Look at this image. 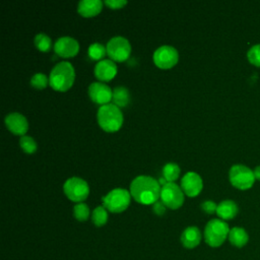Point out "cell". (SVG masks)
Returning a JSON list of instances; mask_svg holds the SVG:
<instances>
[{
  "mask_svg": "<svg viewBox=\"0 0 260 260\" xmlns=\"http://www.w3.org/2000/svg\"><path fill=\"white\" fill-rule=\"evenodd\" d=\"M159 183L150 176H138L130 184L131 196L141 204H153L160 196Z\"/></svg>",
  "mask_w": 260,
  "mask_h": 260,
  "instance_id": "cell-1",
  "label": "cell"
},
{
  "mask_svg": "<svg viewBox=\"0 0 260 260\" xmlns=\"http://www.w3.org/2000/svg\"><path fill=\"white\" fill-rule=\"evenodd\" d=\"M75 79V70L73 65L68 61L57 63L51 70L49 81L53 89L58 91L68 90Z\"/></svg>",
  "mask_w": 260,
  "mask_h": 260,
  "instance_id": "cell-2",
  "label": "cell"
},
{
  "mask_svg": "<svg viewBox=\"0 0 260 260\" xmlns=\"http://www.w3.org/2000/svg\"><path fill=\"white\" fill-rule=\"evenodd\" d=\"M98 123L101 128L107 132L118 131L123 124V114L119 107L114 104L103 105L96 113Z\"/></svg>",
  "mask_w": 260,
  "mask_h": 260,
  "instance_id": "cell-3",
  "label": "cell"
},
{
  "mask_svg": "<svg viewBox=\"0 0 260 260\" xmlns=\"http://www.w3.org/2000/svg\"><path fill=\"white\" fill-rule=\"evenodd\" d=\"M230 230L229 224L220 218H213L209 220L204 229L205 243L212 248L221 246L228 239Z\"/></svg>",
  "mask_w": 260,
  "mask_h": 260,
  "instance_id": "cell-4",
  "label": "cell"
},
{
  "mask_svg": "<svg viewBox=\"0 0 260 260\" xmlns=\"http://www.w3.org/2000/svg\"><path fill=\"white\" fill-rule=\"evenodd\" d=\"M130 199L131 194L128 190L116 188L103 197V204L107 210L114 213H120L127 209L130 204Z\"/></svg>",
  "mask_w": 260,
  "mask_h": 260,
  "instance_id": "cell-5",
  "label": "cell"
},
{
  "mask_svg": "<svg viewBox=\"0 0 260 260\" xmlns=\"http://www.w3.org/2000/svg\"><path fill=\"white\" fill-rule=\"evenodd\" d=\"M229 179L231 184L240 190L250 189L254 182V172L244 165H234L229 172Z\"/></svg>",
  "mask_w": 260,
  "mask_h": 260,
  "instance_id": "cell-6",
  "label": "cell"
},
{
  "mask_svg": "<svg viewBox=\"0 0 260 260\" xmlns=\"http://www.w3.org/2000/svg\"><path fill=\"white\" fill-rule=\"evenodd\" d=\"M65 195L74 202H82L89 194V186L86 181L79 177H71L67 179L63 185Z\"/></svg>",
  "mask_w": 260,
  "mask_h": 260,
  "instance_id": "cell-7",
  "label": "cell"
},
{
  "mask_svg": "<svg viewBox=\"0 0 260 260\" xmlns=\"http://www.w3.org/2000/svg\"><path fill=\"white\" fill-rule=\"evenodd\" d=\"M107 54L113 61L122 62L128 59L131 53L130 42L121 36L113 37L107 43Z\"/></svg>",
  "mask_w": 260,
  "mask_h": 260,
  "instance_id": "cell-8",
  "label": "cell"
},
{
  "mask_svg": "<svg viewBox=\"0 0 260 260\" xmlns=\"http://www.w3.org/2000/svg\"><path fill=\"white\" fill-rule=\"evenodd\" d=\"M160 201L171 209H178L184 203V192L175 183H166L160 189Z\"/></svg>",
  "mask_w": 260,
  "mask_h": 260,
  "instance_id": "cell-9",
  "label": "cell"
},
{
  "mask_svg": "<svg viewBox=\"0 0 260 260\" xmlns=\"http://www.w3.org/2000/svg\"><path fill=\"white\" fill-rule=\"evenodd\" d=\"M152 59L157 67L161 69H169L177 64L179 60V53L173 46L164 45L154 51Z\"/></svg>",
  "mask_w": 260,
  "mask_h": 260,
  "instance_id": "cell-10",
  "label": "cell"
},
{
  "mask_svg": "<svg viewBox=\"0 0 260 260\" xmlns=\"http://www.w3.org/2000/svg\"><path fill=\"white\" fill-rule=\"evenodd\" d=\"M88 95L92 102L99 105H107L112 101L113 90L109 85L104 82L95 81L89 84L88 86Z\"/></svg>",
  "mask_w": 260,
  "mask_h": 260,
  "instance_id": "cell-11",
  "label": "cell"
},
{
  "mask_svg": "<svg viewBox=\"0 0 260 260\" xmlns=\"http://www.w3.org/2000/svg\"><path fill=\"white\" fill-rule=\"evenodd\" d=\"M55 53L62 58H71L75 56L79 51L78 42L68 36L60 37L54 44Z\"/></svg>",
  "mask_w": 260,
  "mask_h": 260,
  "instance_id": "cell-12",
  "label": "cell"
},
{
  "mask_svg": "<svg viewBox=\"0 0 260 260\" xmlns=\"http://www.w3.org/2000/svg\"><path fill=\"white\" fill-rule=\"evenodd\" d=\"M181 188L184 194H186L187 196L195 197L201 192L203 188L202 179L197 173L188 172L181 180Z\"/></svg>",
  "mask_w": 260,
  "mask_h": 260,
  "instance_id": "cell-13",
  "label": "cell"
},
{
  "mask_svg": "<svg viewBox=\"0 0 260 260\" xmlns=\"http://www.w3.org/2000/svg\"><path fill=\"white\" fill-rule=\"evenodd\" d=\"M5 125L10 132L16 135H25L28 129V123L26 118L17 112L9 113L5 117Z\"/></svg>",
  "mask_w": 260,
  "mask_h": 260,
  "instance_id": "cell-14",
  "label": "cell"
},
{
  "mask_svg": "<svg viewBox=\"0 0 260 260\" xmlns=\"http://www.w3.org/2000/svg\"><path fill=\"white\" fill-rule=\"evenodd\" d=\"M118 68L111 59H103L94 66V76L101 81H109L117 74Z\"/></svg>",
  "mask_w": 260,
  "mask_h": 260,
  "instance_id": "cell-15",
  "label": "cell"
},
{
  "mask_svg": "<svg viewBox=\"0 0 260 260\" xmlns=\"http://www.w3.org/2000/svg\"><path fill=\"white\" fill-rule=\"evenodd\" d=\"M202 239L200 230L197 226L191 225L186 228L181 235V243L186 249L196 248Z\"/></svg>",
  "mask_w": 260,
  "mask_h": 260,
  "instance_id": "cell-16",
  "label": "cell"
},
{
  "mask_svg": "<svg viewBox=\"0 0 260 260\" xmlns=\"http://www.w3.org/2000/svg\"><path fill=\"white\" fill-rule=\"evenodd\" d=\"M103 2L101 0H81L78 2L77 11L84 17H91L101 12Z\"/></svg>",
  "mask_w": 260,
  "mask_h": 260,
  "instance_id": "cell-17",
  "label": "cell"
},
{
  "mask_svg": "<svg viewBox=\"0 0 260 260\" xmlns=\"http://www.w3.org/2000/svg\"><path fill=\"white\" fill-rule=\"evenodd\" d=\"M238 212L239 207L233 200H223L217 204L216 214L222 220H230L235 218Z\"/></svg>",
  "mask_w": 260,
  "mask_h": 260,
  "instance_id": "cell-18",
  "label": "cell"
},
{
  "mask_svg": "<svg viewBox=\"0 0 260 260\" xmlns=\"http://www.w3.org/2000/svg\"><path fill=\"white\" fill-rule=\"evenodd\" d=\"M228 240L233 246L237 248H242L248 243L249 235L245 229L240 226H234L230 230Z\"/></svg>",
  "mask_w": 260,
  "mask_h": 260,
  "instance_id": "cell-19",
  "label": "cell"
},
{
  "mask_svg": "<svg viewBox=\"0 0 260 260\" xmlns=\"http://www.w3.org/2000/svg\"><path fill=\"white\" fill-rule=\"evenodd\" d=\"M112 101L119 108L126 107L130 101V94L125 86H116L113 89Z\"/></svg>",
  "mask_w": 260,
  "mask_h": 260,
  "instance_id": "cell-20",
  "label": "cell"
},
{
  "mask_svg": "<svg viewBox=\"0 0 260 260\" xmlns=\"http://www.w3.org/2000/svg\"><path fill=\"white\" fill-rule=\"evenodd\" d=\"M180 167L175 162H167L162 168L164 179L168 183H174L179 178Z\"/></svg>",
  "mask_w": 260,
  "mask_h": 260,
  "instance_id": "cell-21",
  "label": "cell"
},
{
  "mask_svg": "<svg viewBox=\"0 0 260 260\" xmlns=\"http://www.w3.org/2000/svg\"><path fill=\"white\" fill-rule=\"evenodd\" d=\"M91 220L95 226H103L108 221V211L104 206H98L91 213Z\"/></svg>",
  "mask_w": 260,
  "mask_h": 260,
  "instance_id": "cell-22",
  "label": "cell"
},
{
  "mask_svg": "<svg viewBox=\"0 0 260 260\" xmlns=\"http://www.w3.org/2000/svg\"><path fill=\"white\" fill-rule=\"evenodd\" d=\"M107 53V48L101 43H92L87 49V54L92 60H103Z\"/></svg>",
  "mask_w": 260,
  "mask_h": 260,
  "instance_id": "cell-23",
  "label": "cell"
},
{
  "mask_svg": "<svg viewBox=\"0 0 260 260\" xmlns=\"http://www.w3.org/2000/svg\"><path fill=\"white\" fill-rule=\"evenodd\" d=\"M34 42H35V45L38 48V50L41 52H48L50 50L51 44H52L51 38L44 32H39L38 35H36Z\"/></svg>",
  "mask_w": 260,
  "mask_h": 260,
  "instance_id": "cell-24",
  "label": "cell"
},
{
  "mask_svg": "<svg viewBox=\"0 0 260 260\" xmlns=\"http://www.w3.org/2000/svg\"><path fill=\"white\" fill-rule=\"evenodd\" d=\"M73 215L78 221H85L89 217V207L83 203H76L73 207Z\"/></svg>",
  "mask_w": 260,
  "mask_h": 260,
  "instance_id": "cell-25",
  "label": "cell"
},
{
  "mask_svg": "<svg viewBox=\"0 0 260 260\" xmlns=\"http://www.w3.org/2000/svg\"><path fill=\"white\" fill-rule=\"evenodd\" d=\"M48 84H50V81L45 73L38 72L30 78V85L37 89H44Z\"/></svg>",
  "mask_w": 260,
  "mask_h": 260,
  "instance_id": "cell-26",
  "label": "cell"
},
{
  "mask_svg": "<svg viewBox=\"0 0 260 260\" xmlns=\"http://www.w3.org/2000/svg\"><path fill=\"white\" fill-rule=\"evenodd\" d=\"M19 144H20V147L21 149L26 152V153H34L36 150H37V142L36 140L30 137V136H27V135H23L20 137L19 139Z\"/></svg>",
  "mask_w": 260,
  "mask_h": 260,
  "instance_id": "cell-27",
  "label": "cell"
},
{
  "mask_svg": "<svg viewBox=\"0 0 260 260\" xmlns=\"http://www.w3.org/2000/svg\"><path fill=\"white\" fill-rule=\"evenodd\" d=\"M247 58L251 64L260 67V44L254 45L249 49Z\"/></svg>",
  "mask_w": 260,
  "mask_h": 260,
  "instance_id": "cell-28",
  "label": "cell"
},
{
  "mask_svg": "<svg viewBox=\"0 0 260 260\" xmlns=\"http://www.w3.org/2000/svg\"><path fill=\"white\" fill-rule=\"evenodd\" d=\"M201 208L204 212L208 214H212V213H216L217 204L212 200H205L201 203Z\"/></svg>",
  "mask_w": 260,
  "mask_h": 260,
  "instance_id": "cell-29",
  "label": "cell"
},
{
  "mask_svg": "<svg viewBox=\"0 0 260 260\" xmlns=\"http://www.w3.org/2000/svg\"><path fill=\"white\" fill-rule=\"evenodd\" d=\"M105 4L112 9H119L127 4L126 0H106Z\"/></svg>",
  "mask_w": 260,
  "mask_h": 260,
  "instance_id": "cell-30",
  "label": "cell"
},
{
  "mask_svg": "<svg viewBox=\"0 0 260 260\" xmlns=\"http://www.w3.org/2000/svg\"><path fill=\"white\" fill-rule=\"evenodd\" d=\"M167 206L161 201H156L152 204V210L157 215H162L166 213Z\"/></svg>",
  "mask_w": 260,
  "mask_h": 260,
  "instance_id": "cell-31",
  "label": "cell"
},
{
  "mask_svg": "<svg viewBox=\"0 0 260 260\" xmlns=\"http://www.w3.org/2000/svg\"><path fill=\"white\" fill-rule=\"evenodd\" d=\"M253 172H254L255 179H256V180H258V181H260V166L256 167V168H255V170H254Z\"/></svg>",
  "mask_w": 260,
  "mask_h": 260,
  "instance_id": "cell-32",
  "label": "cell"
}]
</instances>
